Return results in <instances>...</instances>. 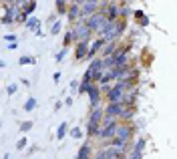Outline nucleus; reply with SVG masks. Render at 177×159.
Instances as JSON below:
<instances>
[{"label":"nucleus","instance_id":"nucleus-1","mask_svg":"<svg viewBox=\"0 0 177 159\" xmlns=\"http://www.w3.org/2000/svg\"><path fill=\"white\" fill-rule=\"evenodd\" d=\"M105 117V109H99V107H95V111L91 113V117H88V129H87V135L93 137V135H99L101 133V119Z\"/></svg>","mask_w":177,"mask_h":159},{"label":"nucleus","instance_id":"nucleus-2","mask_svg":"<svg viewBox=\"0 0 177 159\" xmlns=\"http://www.w3.org/2000/svg\"><path fill=\"white\" fill-rule=\"evenodd\" d=\"M129 87V83L127 81H119V83L115 85V87H109V91H107V99H109V103H123V99H125V89Z\"/></svg>","mask_w":177,"mask_h":159},{"label":"nucleus","instance_id":"nucleus-3","mask_svg":"<svg viewBox=\"0 0 177 159\" xmlns=\"http://www.w3.org/2000/svg\"><path fill=\"white\" fill-rule=\"evenodd\" d=\"M121 32H123V24L121 22H109L107 26L103 28V32H101V38H105L107 42H115V38L119 36Z\"/></svg>","mask_w":177,"mask_h":159},{"label":"nucleus","instance_id":"nucleus-4","mask_svg":"<svg viewBox=\"0 0 177 159\" xmlns=\"http://www.w3.org/2000/svg\"><path fill=\"white\" fill-rule=\"evenodd\" d=\"M91 32H93V30L87 26V22H85V20H81V22H79V26L73 28V38H75V42H77V44L87 42L88 38H91Z\"/></svg>","mask_w":177,"mask_h":159},{"label":"nucleus","instance_id":"nucleus-5","mask_svg":"<svg viewBox=\"0 0 177 159\" xmlns=\"http://www.w3.org/2000/svg\"><path fill=\"white\" fill-rule=\"evenodd\" d=\"M117 129H119V123H117V119H105V125L101 127V139H115L117 137Z\"/></svg>","mask_w":177,"mask_h":159},{"label":"nucleus","instance_id":"nucleus-6","mask_svg":"<svg viewBox=\"0 0 177 159\" xmlns=\"http://www.w3.org/2000/svg\"><path fill=\"white\" fill-rule=\"evenodd\" d=\"M123 111H125V105L123 103H109L107 105V109H105V119H117V117H121L123 115Z\"/></svg>","mask_w":177,"mask_h":159},{"label":"nucleus","instance_id":"nucleus-7","mask_svg":"<svg viewBox=\"0 0 177 159\" xmlns=\"http://www.w3.org/2000/svg\"><path fill=\"white\" fill-rule=\"evenodd\" d=\"M105 16H107L109 22H117V18L121 16V10L117 4H107V12H105Z\"/></svg>","mask_w":177,"mask_h":159},{"label":"nucleus","instance_id":"nucleus-8","mask_svg":"<svg viewBox=\"0 0 177 159\" xmlns=\"http://www.w3.org/2000/svg\"><path fill=\"white\" fill-rule=\"evenodd\" d=\"M69 18L70 20H77V18H83V10H81V2H70L69 4Z\"/></svg>","mask_w":177,"mask_h":159},{"label":"nucleus","instance_id":"nucleus-9","mask_svg":"<svg viewBox=\"0 0 177 159\" xmlns=\"http://www.w3.org/2000/svg\"><path fill=\"white\" fill-rule=\"evenodd\" d=\"M97 8H99V4H97V2H81L83 18H88V16H93V14L97 12Z\"/></svg>","mask_w":177,"mask_h":159},{"label":"nucleus","instance_id":"nucleus-10","mask_svg":"<svg viewBox=\"0 0 177 159\" xmlns=\"http://www.w3.org/2000/svg\"><path fill=\"white\" fill-rule=\"evenodd\" d=\"M127 54H129V46H125V49L117 50L113 57H115V63L117 67H127Z\"/></svg>","mask_w":177,"mask_h":159},{"label":"nucleus","instance_id":"nucleus-11","mask_svg":"<svg viewBox=\"0 0 177 159\" xmlns=\"http://www.w3.org/2000/svg\"><path fill=\"white\" fill-rule=\"evenodd\" d=\"M88 50H91V46H88V42H81V44H77V50H75V57L81 61V58H87L88 57Z\"/></svg>","mask_w":177,"mask_h":159},{"label":"nucleus","instance_id":"nucleus-12","mask_svg":"<svg viewBox=\"0 0 177 159\" xmlns=\"http://www.w3.org/2000/svg\"><path fill=\"white\" fill-rule=\"evenodd\" d=\"M129 137H131V127H127V125H119V129H117V139L127 141Z\"/></svg>","mask_w":177,"mask_h":159},{"label":"nucleus","instance_id":"nucleus-13","mask_svg":"<svg viewBox=\"0 0 177 159\" xmlns=\"http://www.w3.org/2000/svg\"><path fill=\"white\" fill-rule=\"evenodd\" d=\"M26 26H28V30H32V32L39 34L40 32V20L36 18V16H30V18L26 20Z\"/></svg>","mask_w":177,"mask_h":159},{"label":"nucleus","instance_id":"nucleus-14","mask_svg":"<svg viewBox=\"0 0 177 159\" xmlns=\"http://www.w3.org/2000/svg\"><path fill=\"white\" fill-rule=\"evenodd\" d=\"M88 99H91V105H93V107H99V101H101L99 87H93L91 91H88Z\"/></svg>","mask_w":177,"mask_h":159},{"label":"nucleus","instance_id":"nucleus-15","mask_svg":"<svg viewBox=\"0 0 177 159\" xmlns=\"http://www.w3.org/2000/svg\"><path fill=\"white\" fill-rule=\"evenodd\" d=\"M77 159H93L91 157V145L88 143L81 145V149H79V153H77Z\"/></svg>","mask_w":177,"mask_h":159},{"label":"nucleus","instance_id":"nucleus-16","mask_svg":"<svg viewBox=\"0 0 177 159\" xmlns=\"http://www.w3.org/2000/svg\"><path fill=\"white\" fill-rule=\"evenodd\" d=\"M66 133H69V123H65V121H62L61 125H58V129H57V139H58V141H62Z\"/></svg>","mask_w":177,"mask_h":159},{"label":"nucleus","instance_id":"nucleus-17","mask_svg":"<svg viewBox=\"0 0 177 159\" xmlns=\"http://www.w3.org/2000/svg\"><path fill=\"white\" fill-rule=\"evenodd\" d=\"M111 147L123 153V151H125V147H127V141H123V139H117V137H115V139L111 141Z\"/></svg>","mask_w":177,"mask_h":159},{"label":"nucleus","instance_id":"nucleus-18","mask_svg":"<svg viewBox=\"0 0 177 159\" xmlns=\"http://www.w3.org/2000/svg\"><path fill=\"white\" fill-rule=\"evenodd\" d=\"M34 109H36V99H34V97H28L26 103H24V111H26V113H30V111H34Z\"/></svg>","mask_w":177,"mask_h":159},{"label":"nucleus","instance_id":"nucleus-19","mask_svg":"<svg viewBox=\"0 0 177 159\" xmlns=\"http://www.w3.org/2000/svg\"><path fill=\"white\" fill-rule=\"evenodd\" d=\"M145 143H147L145 139H139L137 143H135V147H133V153H135V155H143V149H145Z\"/></svg>","mask_w":177,"mask_h":159},{"label":"nucleus","instance_id":"nucleus-20","mask_svg":"<svg viewBox=\"0 0 177 159\" xmlns=\"http://www.w3.org/2000/svg\"><path fill=\"white\" fill-rule=\"evenodd\" d=\"M34 8H36V2H26V4H24V8H22V12H24L26 16H32Z\"/></svg>","mask_w":177,"mask_h":159},{"label":"nucleus","instance_id":"nucleus-21","mask_svg":"<svg viewBox=\"0 0 177 159\" xmlns=\"http://www.w3.org/2000/svg\"><path fill=\"white\" fill-rule=\"evenodd\" d=\"M36 58L34 57H28V54H22V57L18 58V64H34Z\"/></svg>","mask_w":177,"mask_h":159},{"label":"nucleus","instance_id":"nucleus-22","mask_svg":"<svg viewBox=\"0 0 177 159\" xmlns=\"http://www.w3.org/2000/svg\"><path fill=\"white\" fill-rule=\"evenodd\" d=\"M115 53H117V49H115V42H109V46L105 49V58H107V57H113Z\"/></svg>","mask_w":177,"mask_h":159},{"label":"nucleus","instance_id":"nucleus-23","mask_svg":"<svg viewBox=\"0 0 177 159\" xmlns=\"http://www.w3.org/2000/svg\"><path fill=\"white\" fill-rule=\"evenodd\" d=\"M135 14H137V18H139V22H141V24H143V26H147V24H149V18H147V16H145V14H143V12H141V10H139V12H135Z\"/></svg>","mask_w":177,"mask_h":159},{"label":"nucleus","instance_id":"nucleus-24","mask_svg":"<svg viewBox=\"0 0 177 159\" xmlns=\"http://www.w3.org/2000/svg\"><path fill=\"white\" fill-rule=\"evenodd\" d=\"M66 6H69L66 2H62V0H57V10H58V12H69V10H66Z\"/></svg>","mask_w":177,"mask_h":159},{"label":"nucleus","instance_id":"nucleus-25","mask_svg":"<svg viewBox=\"0 0 177 159\" xmlns=\"http://www.w3.org/2000/svg\"><path fill=\"white\" fill-rule=\"evenodd\" d=\"M61 28H62V22H61V20H57V22L52 24V28H50V32H52V34H58V32H61Z\"/></svg>","mask_w":177,"mask_h":159},{"label":"nucleus","instance_id":"nucleus-26","mask_svg":"<svg viewBox=\"0 0 177 159\" xmlns=\"http://www.w3.org/2000/svg\"><path fill=\"white\" fill-rule=\"evenodd\" d=\"M81 135H83V131H81L79 127L70 129V137H73V139H81Z\"/></svg>","mask_w":177,"mask_h":159},{"label":"nucleus","instance_id":"nucleus-27","mask_svg":"<svg viewBox=\"0 0 177 159\" xmlns=\"http://www.w3.org/2000/svg\"><path fill=\"white\" fill-rule=\"evenodd\" d=\"M30 129H32V121H24L22 125H20V131H22V133H28Z\"/></svg>","mask_w":177,"mask_h":159},{"label":"nucleus","instance_id":"nucleus-28","mask_svg":"<svg viewBox=\"0 0 177 159\" xmlns=\"http://www.w3.org/2000/svg\"><path fill=\"white\" fill-rule=\"evenodd\" d=\"M16 91H18V85H16V83H12V85H8V87H6V93H8V95H14Z\"/></svg>","mask_w":177,"mask_h":159},{"label":"nucleus","instance_id":"nucleus-29","mask_svg":"<svg viewBox=\"0 0 177 159\" xmlns=\"http://www.w3.org/2000/svg\"><path fill=\"white\" fill-rule=\"evenodd\" d=\"M4 40H6V42H10V44L18 42V40H16V34H4Z\"/></svg>","mask_w":177,"mask_h":159},{"label":"nucleus","instance_id":"nucleus-30","mask_svg":"<svg viewBox=\"0 0 177 159\" xmlns=\"http://www.w3.org/2000/svg\"><path fill=\"white\" fill-rule=\"evenodd\" d=\"M65 54H66V49L62 46V50H61V53H57V63H61L62 58H65Z\"/></svg>","mask_w":177,"mask_h":159},{"label":"nucleus","instance_id":"nucleus-31","mask_svg":"<svg viewBox=\"0 0 177 159\" xmlns=\"http://www.w3.org/2000/svg\"><path fill=\"white\" fill-rule=\"evenodd\" d=\"M26 143H28V141H26V139L22 137V139H20L18 143H16V149H24V147H26Z\"/></svg>","mask_w":177,"mask_h":159},{"label":"nucleus","instance_id":"nucleus-32","mask_svg":"<svg viewBox=\"0 0 177 159\" xmlns=\"http://www.w3.org/2000/svg\"><path fill=\"white\" fill-rule=\"evenodd\" d=\"M79 87H81V85H79V81H77V79H75V81H70V91H73V93L77 91Z\"/></svg>","mask_w":177,"mask_h":159},{"label":"nucleus","instance_id":"nucleus-33","mask_svg":"<svg viewBox=\"0 0 177 159\" xmlns=\"http://www.w3.org/2000/svg\"><path fill=\"white\" fill-rule=\"evenodd\" d=\"M121 117H123V119H131V117H133V111H127V109H125Z\"/></svg>","mask_w":177,"mask_h":159},{"label":"nucleus","instance_id":"nucleus-34","mask_svg":"<svg viewBox=\"0 0 177 159\" xmlns=\"http://www.w3.org/2000/svg\"><path fill=\"white\" fill-rule=\"evenodd\" d=\"M52 79H54V83H58V81H61V72H54V75H52Z\"/></svg>","mask_w":177,"mask_h":159},{"label":"nucleus","instance_id":"nucleus-35","mask_svg":"<svg viewBox=\"0 0 177 159\" xmlns=\"http://www.w3.org/2000/svg\"><path fill=\"white\" fill-rule=\"evenodd\" d=\"M8 49H10V50H16V49H18V42H14V44H8Z\"/></svg>","mask_w":177,"mask_h":159},{"label":"nucleus","instance_id":"nucleus-36","mask_svg":"<svg viewBox=\"0 0 177 159\" xmlns=\"http://www.w3.org/2000/svg\"><path fill=\"white\" fill-rule=\"evenodd\" d=\"M127 159H141V155H135V153H131V155H129Z\"/></svg>","mask_w":177,"mask_h":159},{"label":"nucleus","instance_id":"nucleus-37","mask_svg":"<svg viewBox=\"0 0 177 159\" xmlns=\"http://www.w3.org/2000/svg\"><path fill=\"white\" fill-rule=\"evenodd\" d=\"M2 159H10V155H8V153H6V155H4V157H2Z\"/></svg>","mask_w":177,"mask_h":159}]
</instances>
